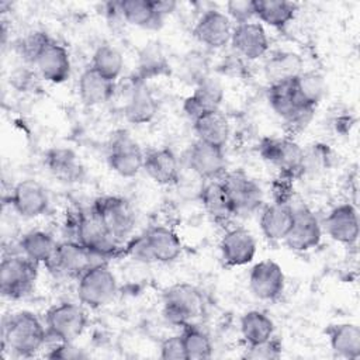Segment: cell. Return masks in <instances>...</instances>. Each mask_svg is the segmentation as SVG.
<instances>
[{"label":"cell","mask_w":360,"mask_h":360,"mask_svg":"<svg viewBox=\"0 0 360 360\" xmlns=\"http://www.w3.org/2000/svg\"><path fill=\"white\" fill-rule=\"evenodd\" d=\"M48 329L31 311L11 314L3 326V346L20 357H31L46 343Z\"/></svg>","instance_id":"1"},{"label":"cell","mask_w":360,"mask_h":360,"mask_svg":"<svg viewBox=\"0 0 360 360\" xmlns=\"http://www.w3.org/2000/svg\"><path fill=\"white\" fill-rule=\"evenodd\" d=\"M75 239L97 257H107L117 250L118 240L108 232L101 218L91 207L79 214L72 221Z\"/></svg>","instance_id":"2"},{"label":"cell","mask_w":360,"mask_h":360,"mask_svg":"<svg viewBox=\"0 0 360 360\" xmlns=\"http://www.w3.org/2000/svg\"><path fill=\"white\" fill-rule=\"evenodd\" d=\"M204 307L201 291L188 283L170 285L163 294V316L173 325L183 326L198 316Z\"/></svg>","instance_id":"3"},{"label":"cell","mask_w":360,"mask_h":360,"mask_svg":"<svg viewBox=\"0 0 360 360\" xmlns=\"http://www.w3.org/2000/svg\"><path fill=\"white\" fill-rule=\"evenodd\" d=\"M117 292V278L110 267L100 262L89 267L77 281V297L89 308L107 305Z\"/></svg>","instance_id":"4"},{"label":"cell","mask_w":360,"mask_h":360,"mask_svg":"<svg viewBox=\"0 0 360 360\" xmlns=\"http://www.w3.org/2000/svg\"><path fill=\"white\" fill-rule=\"evenodd\" d=\"M37 263L24 255H10L0 263V291L10 300H18L31 292L37 280Z\"/></svg>","instance_id":"5"},{"label":"cell","mask_w":360,"mask_h":360,"mask_svg":"<svg viewBox=\"0 0 360 360\" xmlns=\"http://www.w3.org/2000/svg\"><path fill=\"white\" fill-rule=\"evenodd\" d=\"M260 156L274 165L283 177L294 179L302 176L304 148L290 138H263L259 143Z\"/></svg>","instance_id":"6"},{"label":"cell","mask_w":360,"mask_h":360,"mask_svg":"<svg viewBox=\"0 0 360 360\" xmlns=\"http://www.w3.org/2000/svg\"><path fill=\"white\" fill-rule=\"evenodd\" d=\"M267 100L273 111L284 120V122L292 129L300 131L311 121L314 108L304 107L295 97L292 89V80L284 83L270 84L267 90Z\"/></svg>","instance_id":"7"},{"label":"cell","mask_w":360,"mask_h":360,"mask_svg":"<svg viewBox=\"0 0 360 360\" xmlns=\"http://www.w3.org/2000/svg\"><path fill=\"white\" fill-rule=\"evenodd\" d=\"M48 335L59 342H73L87 326L84 309L73 302H60L51 307L45 315Z\"/></svg>","instance_id":"8"},{"label":"cell","mask_w":360,"mask_h":360,"mask_svg":"<svg viewBox=\"0 0 360 360\" xmlns=\"http://www.w3.org/2000/svg\"><path fill=\"white\" fill-rule=\"evenodd\" d=\"M143 158L141 146L127 131L115 132L108 143L107 162L112 172L122 177H134L143 169Z\"/></svg>","instance_id":"9"},{"label":"cell","mask_w":360,"mask_h":360,"mask_svg":"<svg viewBox=\"0 0 360 360\" xmlns=\"http://www.w3.org/2000/svg\"><path fill=\"white\" fill-rule=\"evenodd\" d=\"M93 208L118 242L131 235L135 226V212L128 200L118 195H105L96 200Z\"/></svg>","instance_id":"10"},{"label":"cell","mask_w":360,"mask_h":360,"mask_svg":"<svg viewBox=\"0 0 360 360\" xmlns=\"http://www.w3.org/2000/svg\"><path fill=\"white\" fill-rule=\"evenodd\" d=\"M236 215H250L257 211L263 202L262 187L243 170L226 172L221 179Z\"/></svg>","instance_id":"11"},{"label":"cell","mask_w":360,"mask_h":360,"mask_svg":"<svg viewBox=\"0 0 360 360\" xmlns=\"http://www.w3.org/2000/svg\"><path fill=\"white\" fill-rule=\"evenodd\" d=\"M94 256L77 240H65L56 245V249L51 259L46 262V267L55 276L80 277L89 267L96 263Z\"/></svg>","instance_id":"12"},{"label":"cell","mask_w":360,"mask_h":360,"mask_svg":"<svg viewBox=\"0 0 360 360\" xmlns=\"http://www.w3.org/2000/svg\"><path fill=\"white\" fill-rule=\"evenodd\" d=\"M187 166L204 180H219L226 173L224 148L197 139L187 152Z\"/></svg>","instance_id":"13"},{"label":"cell","mask_w":360,"mask_h":360,"mask_svg":"<svg viewBox=\"0 0 360 360\" xmlns=\"http://www.w3.org/2000/svg\"><path fill=\"white\" fill-rule=\"evenodd\" d=\"M10 205L22 218H37L46 212L49 197L46 188L37 180H21L10 194Z\"/></svg>","instance_id":"14"},{"label":"cell","mask_w":360,"mask_h":360,"mask_svg":"<svg viewBox=\"0 0 360 360\" xmlns=\"http://www.w3.org/2000/svg\"><path fill=\"white\" fill-rule=\"evenodd\" d=\"M249 287L253 295L260 300H277L285 287V277L281 266L270 259L256 263L249 273Z\"/></svg>","instance_id":"15"},{"label":"cell","mask_w":360,"mask_h":360,"mask_svg":"<svg viewBox=\"0 0 360 360\" xmlns=\"http://www.w3.org/2000/svg\"><path fill=\"white\" fill-rule=\"evenodd\" d=\"M321 238L322 229L315 214L307 207L295 208L292 225L284 239L288 248L297 252H307L316 248Z\"/></svg>","instance_id":"16"},{"label":"cell","mask_w":360,"mask_h":360,"mask_svg":"<svg viewBox=\"0 0 360 360\" xmlns=\"http://www.w3.org/2000/svg\"><path fill=\"white\" fill-rule=\"evenodd\" d=\"M232 21L229 17L215 8L207 10L195 22L193 34L194 37L208 48H222L231 42Z\"/></svg>","instance_id":"17"},{"label":"cell","mask_w":360,"mask_h":360,"mask_svg":"<svg viewBox=\"0 0 360 360\" xmlns=\"http://www.w3.org/2000/svg\"><path fill=\"white\" fill-rule=\"evenodd\" d=\"M231 45L236 55L255 60L266 55L269 51V38L260 22L238 24L232 30Z\"/></svg>","instance_id":"18"},{"label":"cell","mask_w":360,"mask_h":360,"mask_svg":"<svg viewBox=\"0 0 360 360\" xmlns=\"http://www.w3.org/2000/svg\"><path fill=\"white\" fill-rule=\"evenodd\" d=\"M222 260L226 266H245L255 259L256 240L245 228L238 226L228 229L219 242Z\"/></svg>","instance_id":"19"},{"label":"cell","mask_w":360,"mask_h":360,"mask_svg":"<svg viewBox=\"0 0 360 360\" xmlns=\"http://www.w3.org/2000/svg\"><path fill=\"white\" fill-rule=\"evenodd\" d=\"M224 100V87L219 80L207 76L195 84L191 96H188L183 103V110L186 115L194 121L200 115L219 110Z\"/></svg>","instance_id":"20"},{"label":"cell","mask_w":360,"mask_h":360,"mask_svg":"<svg viewBox=\"0 0 360 360\" xmlns=\"http://www.w3.org/2000/svg\"><path fill=\"white\" fill-rule=\"evenodd\" d=\"M328 235L343 245L352 246L359 238V217L350 202L339 204L329 211L323 221Z\"/></svg>","instance_id":"21"},{"label":"cell","mask_w":360,"mask_h":360,"mask_svg":"<svg viewBox=\"0 0 360 360\" xmlns=\"http://www.w3.org/2000/svg\"><path fill=\"white\" fill-rule=\"evenodd\" d=\"M158 108V101L146 82L134 77L124 105V115L127 121L136 125L148 124L155 118Z\"/></svg>","instance_id":"22"},{"label":"cell","mask_w":360,"mask_h":360,"mask_svg":"<svg viewBox=\"0 0 360 360\" xmlns=\"http://www.w3.org/2000/svg\"><path fill=\"white\" fill-rule=\"evenodd\" d=\"M35 66L42 79L51 83H63L69 79L72 70L68 49L53 39L44 48Z\"/></svg>","instance_id":"23"},{"label":"cell","mask_w":360,"mask_h":360,"mask_svg":"<svg viewBox=\"0 0 360 360\" xmlns=\"http://www.w3.org/2000/svg\"><path fill=\"white\" fill-rule=\"evenodd\" d=\"M143 170L162 186H174L180 176V163L174 152L169 148L150 149L143 158Z\"/></svg>","instance_id":"24"},{"label":"cell","mask_w":360,"mask_h":360,"mask_svg":"<svg viewBox=\"0 0 360 360\" xmlns=\"http://www.w3.org/2000/svg\"><path fill=\"white\" fill-rule=\"evenodd\" d=\"M44 163L53 177L65 183L80 181L84 176V167L80 159L69 148H51L45 153Z\"/></svg>","instance_id":"25"},{"label":"cell","mask_w":360,"mask_h":360,"mask_svg":"<svg viewBox=\"0 0 360 360\" xmlns=\"http://www.w3.org/2000/svg\"><path fill=\"white\" fill-rule=\"evenodd\" d=\"M205 212L219 224H226L235 217V210L229 194L221 180H208L198 195Z\"/></svg>","instance_id":"26"},{"label":"cell","mask_w":360,"mask_h":360,"mask_svg":"<svg viewBox=\"0 0 360 360\" xmlns=\"http://www.w3.org/2000/svg\"><path fill=\"white\" fill-rule=\"evenodd\" d=\"M294 208L288 202L266 205L260 214V229L269 240H284L292 225Z\"/></svg>","instance_id":"27"},{"label":"cell","mask_w":360,"mask_h":360,"mask_svg":"<svg viewBox=\"0 0 360 360\" xmlns=\"http://www.w3.org/2000/svg\"><path fill=\"white\" fill-rule=\"evenodd\" d=\"M77 90L83 104L93 107L108 101L114 96L115 82L105 79L91 66H89L79 77Z\"/></svg>","instance_id":"28"},{"label":"cell","mask_w":360,"mask_h":360,"mask_svg":"<svg viewBox=\"0 0 360 360\" xmlns=\"http://www.w3.org/2000/svg\"><path fill=\"white\" fill-rule=\"evenodd\" d=\"M143 235L155 262L170 263L181 255V240L172 228L156 225L148 229Z\"/></svg>","instance_id":"29"},{"label":"cell","mask_w":360,"mask_h":360,"mask_svg":"<svg viewBox=\"0 0 360 360\" xmlns=\"http://www.w3.org/2000/svg\"><path fill=\"white\" fill-rule=\"evenodd\" d=\"M304 63L298 53L290 51H277L271 53L264 62V76L270 84L291 82L301 72Z\"/></svg>","instance_id":"30"},{"label":"cell","mask_w":360,"mask_h":360,"mask_svg":"<svg viewBox=\"0 0 360 360\" xmlns=\"http://www.w3.org/2000/svg\"><path fill=\"white\" fill-rule=\"evenodd\" d=\"M326 335L330 349L338 356L350 360L360 357V329L357 325L349 322L329 325Z\"/></svg>","instance_id":"31"},{"label":"cell","mask_w":360,"mask_h":360,"mask_svg":"<svg viewBox=\"0 0 360 360\" xmlns=\"http://www.w3.org/2000/svg\"><path fill=\"white\" fill-rule=\"evenodd\" d=\"M198 141L224 148L229 138V124L225 115L219 111H208L193 121Z\"/></svg>","instance_id":"32"},{"label":"cell","mask_w":360,"mask_h":360,"mask_svg":"<svg viewBox=\"0 0 360 360\" xmlns=\"http://www.w3.org/2000/svg\"><path fill=\"white\" fill-rule=\"evenodd\" d=\"M121 17L131 25L158 30L163 24V17L155 10L152 0H124L120 1Z\"/></svg>","instance_id":"33"},{"label":"cell","mask_w":360,"mask_h":360,"mask_svg":"<svg viewBox=\"0 0 360 360\" xmlns=\"http://www.w3.org/2000/svg\"><path fill=\"white\" fill-rule=\"evenodd\" d=\"M170 73L169 60L158 42H148L139 51L138 69L135 77L146 82L148 79L167 76Z\"/></svg>","instance_id":"34"},{"label":"cell","mask_w":360,"mask_h":360,"mask_svg":"<svg viewBox=\"0 0 360 360\" xmlns=\"http://www.w3.org/2000/svg\"><path fill=\"white\" fill-rule=\"evenodd\" d=\"M292 89L297 100L308 108H314L321 103L325 96L326 84L321 73L315 70L301 72L295 79H292Z\"/></svg>","instance_id":"35"},{"label":"cell","mask_w":360,"mask_h":360,"mask_svg":"<svg viewBox=\"0 0 360 360\" xmlns=\"http://www.w3.org/2000/svg\"><path fill=\"white\" fill-rule=\"evenodd\" d=\"M56 245L58 242L51 233L39 229L24 233L18 243L21 255H24L27 259L37 264H46V262L53 255Z\"/></svg>","instance_id":"36"},{"label":"cell","mask_w":360,"mask_h":360,"mask_svg":"<svg viewBox=\"0 0 360 360\" xmlns=\"http://www.w3.org/2000/svg\"><path fill=\"white\" fill-rule=\"evenodd\" d=\"M297 13V4L287 0H255V15L274 28L288 25Z\"/></svg>","instance_id":"37"},{"label":"cell","mask_w":360,"mask_h":360,"mask_svg":"<svg viewBox=\"0 0 360 360\" xmlns=\"http://www.w3.org/2000/svg\"><path fill=\"white\" fill-rule=\"evenodd\" d=\"M240 333L248 346L257 345L273 336L274 323L264 312L252 309L240 318Z\"/></svg>","instance_id":"38"},{"label":"cell","mask_w":360,"mask_h":360,"mask_svg":"<svg viewBox=\"0 0 360 360\" xmlns=\"http://www.w3.org/2000/svg\"><path fill=\"white\" fill-rule=\"evenodd\" d=\"M181 338L187 360H202L212 356V343L208 333L191 322L181 326Z\"/></svg>","instance_id":"39"},{"label":"cell","mask_w":360,"mask_h":360,"mask_svg":"<svg viewBox=\"0 0 360 360\" xmlns=\"http://www.w3.org/2000/svg\"><path fill=\"white\" fill-rule=\"evenodd\" d=\"M90 66L105 79L115 82L124 69V58L117 48L105 44L94 51Z\"/></svg>","instance_id":"40"},{"label":"cell","mask_w":360,"mask_h":360,"mask_svg":"<svg viewBox=\"0 0 360 360\" xmlns=\"http://www.w3.org/2000/svg\"><path fill=\"white\" fill-rule=\"evenodd\" d=\"M51 41L52 38L48 34L42 31H32L18 41L17 51L27 63L35 65L38 56Z\"/></svg>","instance_id":"41"},{"label":"cell","mask_w":360,"mask_h":360,"mask_svg":"<svg viewBox=\"0 0 360 360\" xmlns=\"http://www.w3.org/2000/svg\"><path fill=\"white\" fill-rule=\"evenodd\" d=\"M332 160V152L328 145L314 143L304 149L302 159V176L307 173H318L329 167Z\"/></svg>","instance_id":"42"},{"label":"cell","mask_w":360,"mask_h":360,"mask_svg":"<svg viewBox=\"0 0 360 360\" xmlns=\"http://www.w3.org/2000/svg\"><path fill=\"white\" fill-rule=\"evenodd\" d=\"M181 70H183L184 80H187L194 86L198 82H201L204 77L210 76L205 58H202V55L197 52H191L184 58L181 63Z\"/></svg>","instance_id":"43"},{"label":"cell","mask_w":360,"mask_h":360,"mask_svg":"<svg viewBox=\"0 0 360 360\" xmlns=\"http://www.w3.org/2000/svg\"><path fill=\"white\" fill-rule=\"evenodd\" d=\"M280 356H281V343L273 336L262 343L248 346L243 354L245 359H250V360H274V359H278Z\"/></svg>","instance_id":"44"},{"label":"cell","mask_w":360,"mask_h":360,"mask_svg":"<svg viewBox=\"0 0 360 360\" xmlns=\"http://www.w3.org/2000/svg\"><path fill=\"white\" fill-rule=\"evenodd\" d=\"M226 15L238 24L250 22L255 15V1L252 0H231L226 3Z\"/></svg>","instance_id":"45"},{"label":"cell","mask_w":360,"mask_h":360,"mask_svg":"<svg viewBox=\"0 0 360 360\" xmlns=\"http://www.w3.org/2000/svg\"><path fill=\"white\" fill-rule=\"evenodd\" d=\"M160 357L163 360H187L181 335L169 336L162 342Z\"/></svg>","instance_id":"46"},{"label":"cell","mask_w":360,"mask_h":360,"mask_svg":"<svg viewBox=\"0 0 360 360\" xmlns=\"http://www.w3.org/2000/svg\"><path fill=\"white\" fill-rule=\"evenodd\" d=\"M48 359H60V360H79L87 357V354L76 347L73 342H59L56 346L49 349L45 354Z\"/></svg>","instance_id":"47"},{"label":"cell","mask_w":360,"mask_h":360,"mask_svg":"<svg viewBox=\"0 0 360 360\" xmlns=\"http://www.w3.org/2000/svg\"><path fill=\"white\" fill-rule=\"evenodd\" d=\"M127 253L136 262L141 263H153L155 259L152 256V252L149 249V245L146 242L145 235H141L138 238H134L128 246H127Z\"/></svg>","instance_id":"48"},{"label":"cell","mask_w":360,"mask_h":360,"mask_svg":"<svg viewBox=\"0 0 360 360\" xmlns=\"http://www.w3.org/2000/svg\"><path fill=\"white\" fill-rule=\"evenodd\" d=\"M153 1V6H155V10L165 18L166 15L172 14L176 7H177V3L176 1H172V0H152Z\"/></svg>","instance_id":"49"}]
</instances>
